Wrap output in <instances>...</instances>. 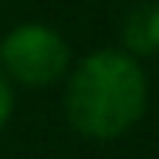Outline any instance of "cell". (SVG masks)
<instances>
[{"instance_id": "277c9868", "label": "cell", "mask_w": 159, "mask_h": 159, "mask_svg": "<svg viewBox=\"0 0 159 159\" xmlns=\"http://www.w3.org/2000/svg\"><path fill=\"white\" fill-rule=\"evenodd\" d=\"M7 115H10V85L0 78V125L7 122Z\"/></svg>"}, {"instance_id": "6da1fadb", "label": "cell", "mask_w": 159, "mask_h": 159, "mask_svg": "<svg viewBox=\"0 0 159 159\" xmlns=\"http://www.w3.org/2000/svg\"><path fill=\"white\" fill-rule=\"evenodd\" d=\"M146 108V78L139 64L119 51H98L75 71L68 85V119L92 139L122 135Z\"/></svg>"}, {"instance_id": "7a4b0ae2", "label": "cell", "mask_w": 159, "mask_h": 159, "mask_svg": "<svg viewBox=\"0 0 159 159\" xmlns=\"http://www.w3.org/2000/svg\"><path fill=\"white\" fill-rule=\"evenodd\" d=\"M0 58L7 71L24 85H51L68 64V44L51 27L24 24L10 31L0 44Z\"/></svg>"}, {"instance_id": "3957f363", "label": "cell", "mask_w": 159, "mask_h": 159, "mask_svg": "<svg viewBox=\"0 0 159 159\" xmlns=\"http://www.w3.org/2000/svg\"><path fill=\"white\" fill-rule=\"evenodd\" d=\"M125 44L135 54H159V3H142L129 14Z\"/></svg>"}]
</instances>
